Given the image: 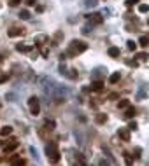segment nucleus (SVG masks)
<instances>
[{"label": "nucleus", "mask_w": 149, "mask_h": 166, "mask_svg": "<svg viewBox=\"0 0 149 166\" xmlns=\"http://www.w3.org/2000/svg\"><path fill=\"white\" fill-rule=\"evenodd\" d=\"M86 49H88V44L83 40H77V39H74V40L69 44V49H67V56H77L81 53H84Z\"/></svg>", "instance_id": "obj_1"}, {"label": "nucleus", "mask_w": 149, "mask_h": 166, "mask_svg": "<svg viewBox=\"0 0 149 166\" xmlns=\"http://www.w3.org/2000/svg\"><path fill=\"white\" fill-rule=\"evenodd\" d=\"M46 156H48V159H49L51 163H60L62 154H60V150H58V144L56 142H51V144L46 145Z\"/></svg>", "instance_id": "obj_2"}, {"label": "nucleus", "mask_w": 149, "mask_h": 166, "mask_svg": "<svg viewBox=\"0 0 149 166\" xmlns=\"http://www.w3.org/2000/svg\"><path fill=\"white\" fill-rule=\"evenodd\" d=\"M28 107H30V114L32 116H39L41 114V103L37 96H30L28 98Z\"/></svg>", "instance_id": "obj_3"}, {"label": "nucleus", "mask_w": 149, "mask_h": 166, "mask_svg": "<svg viewBox=\"0 0 149 166\" xmlns=\"http://www.w3.org/2000/svg\"><path fill=\"white\" fill-rule=\"evenodd\" d=\"M18 147H20V142H18V140H11V142H9V144H5V147H4V154H5V156H7V154H11V152H14L16 149H18Z\"/></svg>", "instance_id": "obj_4"}, {"label": "nucleus", "mask_w": 149, "mask_h": 166, "mask_svg": "<svg viewBox=\"0 0 149 166\" xmlns=\"http://www.w3.org/2000/svg\"><path fill=\"white\" fill-rule=\"evenodd\" d=\"M88 21L91 23V26L93 25H102L104 23V16L98 12H95V14H88Z\"/></svg>", "instance_id": "obj_5"}, {"label": "nucleus", "mask_w": 149, "mask_h": 166, "mask_svg": "<svg viewBox=\"0 0 149 166\" xmlns=\"http://www.w3.org/2000/svg\"><path fill=\"white\" fill-rule=\"evenodd\" d=\"M118 135H119V138L123 140V142H130V130H125V128H119V131H118Z\"/></svg>", "instance_id": "obj_6"}, {"label": "nucleus", "mask_w": 149, "mask_h": 166, "mask_svg": "<svg viewBox=\"0 0 149 166\" xmlns=\"http://www.w3.org/2000/svg\"><path fill=\"white\" fill-rule=\"evenodd\" d=\"M44 42H49L48 35H39V37H35V46H37V47L44 46Z\"/></svg>", "instance_id": "obj_7"}, {"label": "nucleus", "mask_w": 149, "mask_h": 166, "mask_svg": "<svg viewBox=\"0 0 149 166\" xmlns=\"http://www.w3.org/2000/svg\"><path fill=\"white\" fill-rule=\"evenodd\" d=\"M16 51L18 53H30V51H34L32 46H23V44H16Z\"/></svg>", "instance_id": "obj_8"}, {"label": "nucleus", "mask_w": 149, "mask_h": 166, "mask_svg": "<svg viewBox=\"0 0 149 166\" xmlns=\"http://www.w3.org/2000/svg\"><path fill=\"white\" fill-rule=\"evenodd\" d=\"M107 54L111 56V58H119V47H116V46L109 47L107 49Z\"/></svg>", "instance_id": "obj_9"}, {"label": "nucleus", "mask_w": 149, "mask_h": 166, "mask_svg": "<svg viewBox=\"0 0 149 166\" xmlns=\"http://www.w3.org/2000/svg\"><path fill=\"white\" fill-rule=\"evenodd\" d=\"M55 121L53 119H46V123H44V130H48V131H53L55 130Z\"/></svg>", "instance_id": "obj_10"}, {"label": "nucleus", "mask_w": 149, "mask_h": 166, "mask_svg": "<svg viewBox=\"0 0 149 166\" xmlns=\"http://www.w3.org/2000/svg\"><path fill=\"white\" fill-rule=\"evenodd\" d=\"M102 88H104V82H102V81H93L91 82V89L93 91H102Z\"/></svg>", "instance_id": "obj_11"}, {"label": "nucleus", "mask_w": 149, "mask_h": 166, "mask_svg": "<svg viewBox=\"0 0 149 166\" xmlns=\"http://www.w3.org/2000/svg\"><path fill=\"white\" fill-rule=\"evenodd\" d=\"M9 37H20V35H23V30L21 28H12V30H9L7 32Z\"/></svg>", "instance_id": "obj_12"}, {"label": "nucleus", "mask_w": 149, "mask_h": 166, "mask_svg": "<svg viewBox=\"0 0 149 166\" xmlns=\"http://www.w3.org/2000/svg\"><path fill=\"white\" fill-rule=\"evenodd\" d=\"M119 79H121V74H119V72H114V74H111V77H109V82H111V84H116Z\"/></svg>", "instance_id": "obj_13"}, {"label": "nucleus", "mask_w": 149, "mask_h": 166, "mask_svg": "<svg viewBox=\"0 0 149 166\" xmlns=\"http://www.w3.org/2000/svg\"><path fill=\"white\" fill-rule=\"evenodd\" d=\"M11 133H12V128H11V126H4V128L0 130V137H9Z\"/></svg>", "instance_id": "obj_14"}, {"label": "nucleus", "mask_w": 149, "mask_h": 166, "mask_svg": "<svg viewBox=\"0 0 149 166\" xmlns=\"http://www.w3.org/2000/svg\"><path fill=\"white\" fill-rule=\"evenodd\" d=\"M125 117H126V119H132V117H135V109H133V107H126V112H125Z\"/></svg>", "instance_id": "obj_15"}, {"label": "nucleus", "mask_w": 149, "mask_h": 166, "mask_svg": "<svg viewBox=\"0 0 149 166\" xmlns=\"http://www.w3.org/2000/svg\"><path fill=\"white\" fill-rule=\"evenodd\" d=\"M147 44H149V39L146 37V35H142L140 39H139V46H142V47H147Z\"/></svg>", "instance_id": "obj_16"}, {"label": "nucleus", "mask_w": 149, "mask_h": 166, "mask_svg": "<svg viewBox=\"0 0 149 166\" xmlns=\"http://www.w3.org/2000/svg\"><path fill=\"white\" fill-rule=\"evenodd\" d=\"M11 163H12V164H18V166L27 164V161H25V159H20V157H12V159H11Z\"/></svg>", "instance_id": "obj_17"}, {"label": "nucleus", "mask_w": 149, "mask_h": 166, "mask_svg": "<svg viewBox=\"0 0 149 166\" xmlns=\"http://www.w3.org/2000/svg\"><path fill=\"white\" fill-rule=\"evenodd\" d=\"M105 121H107V116H105V114H98V116H97V123H98V124H104Z\"/></svg>", "instance_id": "obj_18"}, {"label": "nucleus", "mask_w": 149, "mask_h": 166, "mask_svg": "<svg viewBox=\"0 0 149 166\" xmlns=\"http://www.w3.org/2000/svg\"><path fill=\"white\" fill-rule=\"evenodd\" d=\"M20 18H21V19H25V21H27V19H30V12L27 11V9H23L21 12H20Z\"/></svg>", "instance_id": "obj_19"}, {"label": "nucleus", "mask_w": 149, "mask_h": 166, "mask_svg": "<svg viewBox=\"0 0 149 166\" xmlns=\"http://www.w3.org/2000/svg\"><path fill=\"white\" fill-rule=\"evenodd\" d=\"M126 47H128V51H135V49H137V42L128 40V42H126Z\"/></svg>", "instance_id": "obj_20"}, {"label": "nucleus", "mask_w": 149, "mask_h": 166, "mask_svg": "<svg viewBox=\"0 0 149 166\" xmlns=\"http://www.w3.org/2000/svg\"><path fill=\"white\" fill-rule=\"evenodd\" d=\"M139 12H149V4H140V5H139Z\"/></svg>", "instance_id": "obj_21"}, {"label": "nucleus", "mask_w": 149, "mask_h": 166, "mask_svg": "<svg viewBox=\"0 0 149 166\" xmlns=\"http://www.w3.org/2000/svg\"><path fill=\"white\" fill-rule=\"evenodd\" d=\"M146 88H147V86H146V84H142V89L139 91V95H137V98H139V100H142V98L146 96Z\"/></svg>", "instance_id": "obj_22"}, {"label": "nucleus", "mask_w": 149, "mask_h": 166, "mask_svg": "<svg viewBox=\"0 0 149 166\" xmlns=\"http://www.w3.org/2000/svg\"><path fill=\"white\" fill-rule=\"evenodd\" d=\"M126 65H128V67H133V68H137V67H139L137 60H126Z\"/></svg>", "instance_id": "obj_23"}, {"label": "nucleus", "mask_w": 149, "mask_h": 166, "mask_svg": "<svg viewBox=\"0 0 149 166\" xmlns=\"http://www.w3.org/2000/svg\"><path fill=\"white\" fill-rule=\"evenodd\" d=\"M137 128H139V124H137V123H135V121H132V123H130V124H128V130H130V131H135V130H137Z\"/></svg>", "instance_id": "obj_24"}, {"label": "nucleus", "mask_w": 149, "mask_h": 166, "mask_svg": "<svg viewBox=\"0 0 149 166\" xmlns=\"http://www.w3.org/2000/svg\"><path fill=\"white\" fill-rule=\"evenodd\" d=\"M126 107H130V102H128V100H121L119 102V109H126Z\"/></svg>", "instance_id": "obj_25"}, {"label": "nucleus", "mask_w": 149, "mask_h": 166, "mask_svg": "<svg viewBox=\"0 0 149 166\" xmlns=\"http://www.w3.org/2000/svg\"><path fill=\"white\" fill-rule=\"evenodd\" d=\"M139 2H140V0H126L125 4H126V7H133L135 4H139Z\"/></svg>", "instance_id": "obj_26"}, {"label": "nucleus", "mask_w": 149, "mask_h": 166, "mask_svg": "<svg viewBox=\"0 0 149 166\" xmlns=\"http://www.w3.org/2000/svg\"><path fill=\"white\" fill-rule=\"evenodd\" d=\"M97 4H98L97 0H88V2H86V7H95Z\"/></svg>", "instance_id": "obj_27"}, {"label": "nucleus", "mask_w": 149, "mask_h": 166, "mask_svg": "<svg viewBox=\"0 0 149 166\" xmlns=\"http://www.w3.org/2000/svg\"><path fill=\"white\" fill-rule=\"evenodd\" d=\"M137 58H139V60H147L149 56H147V53H139V54H137Z\"/></svg>", "instance_id": "obj_28"}, {"label": "nucleus", "mask_w": 149, "mask_h": 166, "mask_svg": "<svg viewBox=\"0 0 149 166\" xmlns=\"http://www.w3.org/2000/svg\"><path fill=\"white\" fill-rule=\"evenodd\" d=\"M9 4H11V7H16L21 4V0H9Z\"/></svg>", "instance_id": "obj_29"}, {"label": "nucleus", "mask_w": 149, "mask_h": 166, "mask_svg": "<svg viewBox=\"0 0 149 166\" xmlns=\"http://www.w3.org/2000/svg\"><path fill=\"white\" fill-rule=\"evenodd\" d=\"M7 79H9V75H7V74H4V75H0V84H2V82H5Z\"/></svg>", "instance_id": "obj_30"}, {"label": "nucleus", "mask_w": 149, "mask_h": 166, "mask_svg": "<svg viewBox=\"0 0 149 166\" xmlns=\"http://www.w3.org/2000/svg\"><path fill=\"white\" fill-rule=\"evenodd\" d=\"M25 4H27V5H35L37 0H25Z\"/></svg>", "instance_id": "obj_31"}, {"label": "nucleus", "mask_w": 149, "mask_h": 166, "mask_svg": "<svg viewBox=\"0 0 149 166\" xmlns=\"http://www.w3.org/2000/svg\"><path fill=\"white\" fill-rule=\"evenodd\" d=\"M83 33H90V26H84V28H83Z\"/></svg>", "instance_id": "obj_32"}, {"label": "nucleus", "mask_w": 149, "mask_h": 166, "mask_svg": "<svg viewBox=\"0 0 149 166\" xmlns=\"http://www.w3.org/2000/svg\"><path fill=\"white\" fill-rule=\"evenodd\" d=\"M109 98H111V100H116V98H118V95H116V93H112V95H109Z\"/></svg>", "instance_id": "obj_33"}, {"label": "nucleus", "mask_w": 149, "mask_h": 166, "mask_svg": "<svg viewBox=\"0 0 149 166\" xmlns=\"http://www.w3.org/2000/svg\"><path fill=\"white\" fill-rule=\"evenodd\" d=\"M2 63H4V56L0 54V65H2Z\"/></svg>", "instance_id": "obj_34"}, {"label": "nucleus", "mask_w": 149, "mask_h": 166, "mask_svg": "<svg viewBox=\"0 0 149 166\" xmlns=\"http://www.w3.org/2000/svg\"><path fill=\"white\" fill-rule=\"evenodd\" d=\"M147 25H149V19H147Z\"/></svg>", "instance_id": "obj_35"}]
</instances>
